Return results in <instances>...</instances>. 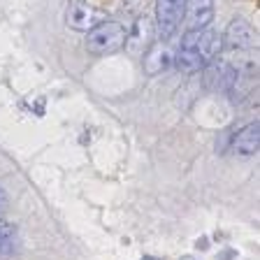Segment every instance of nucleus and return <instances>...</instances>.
Listing matches in <instances>:
<instances>
[{
  "mask_svg": "<svg viewBox=\"0 0 260 260\" xmlns=\"http://www.w3.org/2000/svg\"><path fill=\"white\" fill-rule=\"evenodd\" d=\"M181 49L195 51V54L209 65L211 60L218 56V51L223 49V42H221V35L209 30V28H205V30H188L184 35V40H181Z\"/></svg>",
  "mask_w": 260,
  "mask_h": 260,
  "instance_id": "nucleus-2",
  "label": "nucleus"
},
{
  "mask_svg": "<svg viewBox=\"0 0 260 260\" xmlns=\"http://www.w3.org/2000/svg\"><path fill=\"white\" fill-rule=\"evenodd\" d=\"M153 23L149 16H140L135 19L133 28L125 30V44L123 47L128 49L133 56H144V51L151 47V38H153Z\"/></svg>",
  "mask_w": 260,
  "mask_h": 260,
  "instance_id": "nucleus-5",
  "label": "nucleus"
},
{
  "mask_svg": "<svg viewBox=\"0 0 260 260\" xmlns=\"http://www.w3.org/2000/svg\"><path fill=\"white\" fill-rule=\"evenodd\" d=\"M3 207H5V190L0 188V209H3Z\"/></svg>",
  "mask_w": 260,
  "mask_h": 260,
  "instance_id": "nucleus-14",
  "label": "nucleus"
},
{
  "mask_svg": "<svg viewBox=\"0 0 260 260\" xmlns=\"http://www.w3.org/2000/svg\"><path fill=\"white\" fill-rule=\"evenodd\" d=\"M65 21H68V26H70L72 30L86 32L98 23V16H95V12H93V7L88 5V0H70Z\"/></svg>",
  "mask_w": 260,
  "mask_h": 260,
  "instance_id": "nucleus-7",
  "label": "nucleus"
},
{
  "mask_svg": "<svg viewBox=\"0 0 260 260\" xmlns=\"http://www.w3.org/2000/svg\"><path fill=\"white\" fill-rule=\"evenodd\" d=\"M184 21L188 30H205L214 21V0H186Z\"/></svg>",
  "mask_w": 260,
  "mask_h": 260,
  "instance_id": "nucleus-6",
  "label": "nucleus"
},
{
  "mask_svg": "<svg viewBox=\"0 0 260 260\" xmlns=\"http://www.w3.org/2000/svg\"><path fill=\"white\" fill-rule=\"evenodd\" d=\"M186 0H158L156 3V30L160 40H172L181 26Z\"/></svg>",
  "mask_w": 260,
  "mask_h": 260,
  "instance_id": "nucleus-3",
  "label": "nucleus"
},
{
  "mask_svg": "<svg viewBox=\"0 0 260 260\" xmlns=\"http://www.w3.org/2000/svg\"><path fill=\"white\" fill-rule=\"evenodd\" d=\"M181 260H193V258H190V255H184V258H181Z\"/></svg>",
  "mask_w": 260,
  "mask_h": 260,
  "instance_id": "nucleus-16",
  "label": "nucleus"
},
{
  "mask_svg": "<svg viewBox=\"0 0 260 260\" xmlns=\"http://www.w3.org/2000/svg\"><path fill=\"white\" fill-rule=\"evenodd\" d=\"M235 251H225V253H221V260H230V258H235Z\"/></svg>",
  "mask_w": 260,
  "mask_h": 260,
  "instance_id": "nucleus-12",
  "label": "nucleus"
},
{
  "mask_svg": "<svg viewBox=\"0 0 260 260\" xmlns=\"http://www.w3.org/2000/svg\"><path fill=\"white\" fill-rule=\"evenodd\" d=\"M125 44V28L119 21H98L86 30V49L93 56H109L121 51Z\"/></svg>",
  "mask_w": 260,
  "mask_h": 260,
  "instance_id": "nucleus-1",
  "label": "nucleus"
},
{
  "mask_svg": "<svg viewBox=\"0 0 260 260\" xmlns=\"http://www.w3.org/2000/svg\"><path fill=\"white\" fill-rule=\"evenodd\" d=\"M258 142H260V130H258V121H253V123L244 125L237 133L233 149L239 156H253V153H258Z\"/></svg>",
  "mask_w": 260,
  "mask_h": 260,
  "instance_id": "nucleus-8",
  "label": "nucleus"
},
{
  "mask_svg": "<svg viewBox=\"0 0 260 260\" xmlns=\"http://www.w3.org/2000/svg\"><path fill=\"white\" fill-rule=\"evenodd\" d=\"M14 235H16V225H14V223L3 221V218H0V242H10Z\"/></svg>",
  "mask_w": 260,
  "mask_h": 260,
  "instance_id": "nucleus-11",
  "label": "nucleus"
},
{
  "mask_svg": "<svg viewBox=\"0 0 260 260\" xmlns=\"http://www.w3.org/2000/svg\"><path fill=\"white\" fill-rule=\"evenodd\" d=\"M223 47L230 51H251L255 47V30L251 28L249 21L244 19H233L225 28V35L221 38Z\"/></svg>",
  "mask_w": 260,
  "mask_h": 260,
  "instance_id": "nucleus-4",
  "label": "nucleus"
},
{
  "mask_svg": "<svg viewBox=\"0 0 260 260\" xmlns=\"http://www.w3.org/2000/svg\"><path fill=\"white\" fill-rule=\"evenodd\" d=\"M198 249H207V237L198 239Z\"/></svg>",
  "mask_w": 260,
  "mask_h": 260,
  "instance_id": "nucleus-13",
  "label": "nucleus"
},
{
  "mask_svg": "<svg viewBox=\"0 0 260 260\" xmlns=\"http://www.w3.org/2000/svg\"><path fill=\"white\" fill-rule=\"evenodd\" d=\"M174 65H177V70L186 72V75H193V72H200V70L207 68V63L195 54V51H190V49H181V47H179L177 56H174Z\"/></svg>",
  "mask_w": 260,
  "mask_h": 260,
  "instance_id": "nucleus-10",
  "label": "nucleus"
},
{
  "mask_svg": "<svg viewBox=\"0 0 260 260\" xmlns=\"http://www.w3.org/2000/svg\"><path fill=\"white\" fill-rule=\"evenodd\" d=\"M172 58L170 54L162 49V44H151V47L144 51V70L149 75H160L162 70H168Z\"/></svg>",
  "mask_w": 260,
  "mask_h": 260,
  "instance_id": "nucleus-9",
  "label": "nucleus"
},
{
  "mask_svg": "<svg viewBox=\"0 0 260 260\" xmlns=\"http://www.w3.org/2000/svg\"><path fill=\"white\" fill-rule=\"evenodd\" d=\"M7 246H10V242H0V253H3V251H5Z\"/></svg>",
  "mask_w": 260,
  "mask_h": 260,
  "instance_id": "nucleus-15",
  "label": "nucleus"
}]
</instances>
